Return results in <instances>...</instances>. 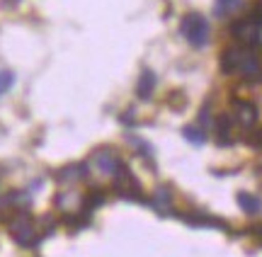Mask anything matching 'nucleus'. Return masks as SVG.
<instances>
[{
  "label": "nucleus",
  "mask_w": 262,
  "mask_h": 257,
  "mask_svg": "<svg viewBox=\"0 0 262 257\" xmlns=\"http://www.w3.org/2000/svg\"><path fill=\"white\" fill-rule=\"evenodd\" d=\"M221 68L224 73H238L245 80H260L262 78V63L255 56V51L248 49H226L221 56Z\"/></svg>",
  "instance_id": "f257e3e1"
},
{
  "label": "nucleus",
  "mask_w": 262,
  "mask_h": 257,
  "mask_svg": "<svg viewBox=\"0 0 262 257\" xmlns=\"http://www.w3.org/2000/svg\"><path fill=\"white\" fill-rule=\"evenodd\" d=\"M8 228H10L12 240L17 243L19 248H34L37 245V226H34V221H32V216H29L27 211L15 214L10 219Z\"/></svg>",
  "instance_id": "f03ea898"
},
{
  "label": "nucleus",
  "mask_w": 262,
  "mask_h": 257,
  "mask_svg": "<svg viewBox=\"0 0 262 257\" xmlns=\"http://www.w3.org/2000/svg\"><path fill=\"white\" fill-rule=\"evenodd\" d=\"M180 32L192 46H204L209 41V25L202 12H187L180 22Z\"/></svg>",
  "instance_id": "7ed1b4c3"
},
{
  "label": "nucleus",
  "mask_w": 262,
  "mask_h": 257,
  "mask_svg": "<svg viewBox=\"0 0 262 257\" xmlns=\"http://www.w3.org/2000/svg\"><path fill=\"white\" fill-rule=\"evenodd\" d=\"M114 177H117V182H114L117 197H122V199H126V201H146L143 192H141L139 180H136V175H134L126 165H122Z\"/></svg>",
  "instance_id": "20e7f679"
},
{
  "label": "nucleus",
  "mask_w": 262,
  "mask_h": 257,
  "mask_svg": "<svg viewBox=\"0 0 262 257\" xmlns=\"http://www.w3.org/2000/svg\"><path fill=\"white\" fill-rule=\"evenodd\" d=\"M90 168H95L104 177H114L122 168V160L117 158V153L112 148H97L93 153V158H90Z\"/></svg>",
  "instance_id": "39448f33"
},
{
  "label": "nucleus",
  "mask_w": 262,
  "mask_h": 257,
  "mask_svg": "<svg viewBox=\"0 0 262 257\" xmlns=\"http://www.w3.org/2000/svg\"><path fill=\"white\" fill-rule=\"evenodd\" d=\"M231 32H233V37L245 44V46H255V44H260L262 41V27L255 22L253 17H245V19H238L231 25Z\"/></svg>",
  "instance_id": "423d86ee"
},
{
  "label": "nucleus",
  "mask_w": 262,
  "mask_h": 257,
  "mask_svg": "<svg viewBox=\"0 0 262 257\" xmlns=\"http://www.w3.org/2000/svg\"><path fill=\"white\" fill-rule=\"evenodd\" d=\"M180 219H185L189 226H194V228H226V221L216 219V216H209V214H202V211L182 214Z\"/></svg>",
  "instance_id": "0eeeda50"
},
{
  "label": "nucleus",
  "mask_w": 262,
  "mask_h": 257,
  "mask_svg": "<svg viewBox=\"0 0 262 257\" xmlns=\"http://www.w3.org/2000/svg\"><path fill=\"white\" fill-rule=\"evenodd\" d=\"M233 119H235V124L250 129L257 122V109L250 102H233Z\"/></svg>",
  "instance_id": "6e6552de"
},
{
  "label": "nucleus",
  "mask_w": 262,
  "mask_h": 257,
  "mask_svg": "<svg viewBox=\"0 0 262 257\" xmlns=\"http://www.w3.org/2000/svg\"><path fill=\"white\" fill-rule=\"evenodd\" d=\"M88 162H73V165H66L61 170L56 172V180L63 182V184H71V182H78V180H85L88 175Z\"/></svg>",
  "instance_id": "1a4fd4ad"
},
{
  "label": "nucleus",
  "mask_w": 262,
  "mask_h": 257,
  "mask_svg": "<svg viewBox=\"0 0 262 257\" xmlns=\"http://www.w3.org/2000/svg\"><path fill=\"white\" fill-rule=\"evenodd\" d=\"M156 83H158V78H156V73L153 71H141L139 76V83H136V95L141 97V100H150V95H153V90H156Z\"/></svg>",
  "instance_id": "9d476101"
},
{
  "label": "nucleus",
  "mask_w": 262,
  "mask_h": 257,
  "mask_svg": "<svg viewBox=\"0 0 262 257\" xmlns=\"http://www.w3.org/2000/svg\"><path fill=\"white\" fill-rule=\"evenodd\" d=\"M150 206L158 211V214H163V216H168L170 214V206H172V194H170L168 187H156V192H153V199H150Z\"/></svg>",
  "instance_id": "9b49d317"
},
{
  "label": "nucleus",
  "mask_w": 262,
  "mask_h": 257,
  "mask_svg": "<svg viewBox=\"0 0 262 257\" xmlns=\"http://www.w3.org/2000/svg\"><path fill=\"white\" fill-rule=\"evenodd\" d=\"M216 136H219L221 146L233 143V116L231 114H221L216 119Z\"/></svg>",
  "instance_id": "f8f14e48"
},
{
  "label": "nucleus",
  "mask_w": 262,
  "mask_h": 257,
  "mask_svg": "<svg viewBox=\"0 0 262 257\" xmlns=\"http://www.w3.org/2000/svg\"><path fill=\"white\" fill-rule=\"evenodd\" d=\"M238 204L243 206V211L248 216H255V214H260V209H262V201L257 199L255 194H250V192H238Z\"/></svg>",
  "instance_id": "ddd939ff"
},
{
  "label": "nucleus",
  "mask_w": 262,
  "mask_h": 257,
  "mask_svg": "<svg viewBox=\"0 0 262 257\" xmlns=\"http://www.w3.org/2000/svg\"><path fill=\"white\" fill-rule=\"evenodd\" d=\"M78 204H83V199H80L75 192H61V194L56 197V206L58 209H63V211L78 209Z\"/></svg>",
  "instance_id": "4468645a"
},
{
  "label": "nucleus",
  "mask_w": 262,
  "mask_h": 257,
  "mask_svg": "<svg viewBox=\"0 0 262 257\" xmlns=\"http://www.w3.org/2000/svg\"><path fill=\"white\" fill-rule=\"evenodd\" d=\"M243 5V0H214V15L216 17H226Z\"/></svg>",
  "instance_id": "2eb2a0df"
},
{
  "label": "nucleus",
  "mask_w": 262,
  "mask_h": 257,
  "mask_svg": "<svg viewBox=\"0 0 262 257\" xmlns=\"http://www.w3.org/2000/svg\"><path fill=\"white\" fill-rule=\"evenodd\" d=\"M182 136L187 138L189 143H194V146H202V143L206 141V131L204 126H196V124H189L182 129Z\"/></svg>",
  "instance_id": "dca6fc26"
},
{
  "label": "nucleus",
  "mask_w": 262,
  "mask_h": 257,
  "mask_svg": "<svg viewBox=\"0 0 262 257\" xmlns=\"http://www.w3.org/2000/svg\"><path fill=\"white\" fill-rule=\"evenodd\" d=\"M15 83V73L12 71H0V95H5Z\"/></svg>",
  "instance_id": "f3484780"
},
{
  "label": "nucleus",
  "mask_w": 262,
  "mask_h": 257,
  "mask_svg": "<svg viewBox=\"0 0 262 257\" xmlns=\"http://www.w3.org/2000/svg\"><path fill=\"white\" fill-rule=\"evenodd\" d=\"M129 141L134 143V146H139V153L141 155H146V158H153V151H150V143H146V141H141V138H134V136H129Z\"/></svg>",
  "instance_id": "a211bd4d"
},
{
  "label": "nucleus",
  "mask_w": 262,
  "mask_h": 257,
  "mask_svg": "<svg viewBox=\"0 0 262 257\" xmlns=\"http://www.w3.org/2000/svg\"><path fill=\"white\" fill-rule=\"evenodd\" d=\"M253 19L262 27V0H257V5H255V15H253Z\"/></svg>",
  "instance_id": "6ab92c4d"
},
{
  "label": "nucleus",
  "mask_w": 262,
  "mask_h": 257,
  "mask_svg": "<svg viewBox=\"0 0 262 257\" xmlns=\"http://www.w3.org/2000/svg\"><path fill=\"white\" fill-rule=\"evenodd\" d=\"M260 141H262V133H260Z\"/></svg>",
  "instance_id": "aec40b11"
}]
</instances>
